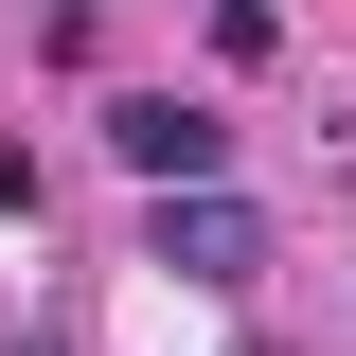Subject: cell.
Masks as SVG:
<instances>
[{"mask_svg":"<svg viewBox=\"0 0 356 356\" xmlns=\"http://www.w3.org/2000/svg\"><path fill=\"white\" fill-rule=\"evenodd\" d=\"M107 161H125L143 196H178V178H232V107H196V89H107Z\"/></svg>","mask_w":356,"mask_h":356,"instance_id":"1","label":"cell"},{"mask_svg":"<svg viewBox=\"0 0 356 356\" xmlns=\"http://www.w3.org/2000/svg\"><path fill=\"white\" fill-rule=\"evenodd\" d=\"M143 267H178V285H250V267H267V214L232 196V178H178L161 214H143Z\"/></svg>","mask_w":356,"mask_h":356,"instance_id":"2","label":"cell"}]
</instances>
